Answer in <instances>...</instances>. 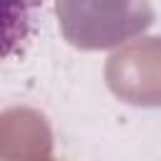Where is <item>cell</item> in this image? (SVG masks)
<instances>
[{
  "mask_svg": "<svg viewBox=\"0 0 161 161\" xmlns=\"http://www.w3.org/2000/svg\"><path fill=\"white\" fill-rule=\"evenodd\" d=\"M63 38L80 50H106L141 35L153 23L148 0H55Z\"/></svg>",
  "mask_w": 161,
  "mask_h": 161,
  "instance_id": "6da1fadb",
  "label": "cell"
},
{
  "mask_svg": "<svg viewBox=\"0 0 161 161\" xmlns=\"http://www.w3.org/2000/svg\"><path fill=\"white\" fill-rule=\"evenodd\" d=\"M106 83L131 106H161V35L118 48L106 63Z\"/></svg>",
  "mask_w": 161,
  "mask_h": 161,
  "instance_id": "7a4b0ae2",
  "label": "cell"
},
{
  "mask_svg": "<svg viewBox=\"0 0 161 161\" xmlns=\"http://www.w3.org/2000/svg\"><path fill=\"white\" fill-rule=\"evenodd\" d=\"M3 161H50V128L38 111L3 113Z\"/></svg>",
  "mask_w": 161,
  "mask_h": 161,
  "instance_id": "3957f363",
  "label": "cell"
}]
</instances>
